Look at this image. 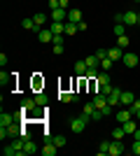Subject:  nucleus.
I'll return each instance as SVG.
<instances>
[{
	"label": "nucleus",
	"mask_w": 140,
	"mask_h": 156,
	"mask_svg": "<svg viewBox=\"0 0 140 156\" xmlns=\"http://www.w3.org/2000/svg\"><path fill=\"white\" fill-rule=\"evenodd\" d=\"M23 142H26V140L16 137L12 144H7L5 149H2V154H5V156H23Z\"/></svg>",
	"instance_id": "1"
},
{
	"label": "nucleus",
	"mask_w": 140,
	"mask_h": 156,
	"mask_svg": "<svg viewBox=\"0 0 140 156\" xmlns=\"http://www.w3.org/2000/svg\"><path fill=\"white\" fill-rule=\"evenodd\" d=\"M68 124H70V130H73V133H82V130L87 128L89 119L84 117V114H80V117H73L70 121H68Z\"/></svg>",
	"instance_id": "2"
},
{
	"label": "nucleus",
	"mask_w": 140,
	"mask_h": 156,
	"mask_svg": "<svg viewBox=\"0 0 140 156\" xmlns=\"http://www.w3.org/2000/svg\"><path fill=\"white\" fill-rule=\"evenodd\" d=\"M21 135V128L16 124H12V126H7V128H0V137L5 140V137H19Z\"/></svg>",
	"instance_id": "3"
},
{
	"label": "nucleus",
	"mask_w": 140,
	"mask_h": 156,
	"mask_svg": "<svg viewBox=\"0 0 140 156\" xmlns=\"http://www.w3.org/2000/svg\"><path fill=\"white\" fill-rule=\"evenodd\" d=\"M49 19H52V21H63V23H66V21H68V9H63V7L52 9V12H49Z\"/></svg>",
	"instance_id": "4"
},
{
	"label": "nucleus",
	"mask_w": 140,
	"mask_h": 156,
	"mask_svg": "<svg viewBox=\"0 0 140 156\" xmlns=\"http://www.w3.org/2000/svg\"><path fill=\"white\" fill-rule=\"evenodd\" d=\"M124 149H126V147L121 144V140H112V142H110V151H107V154L119 156V154H124Z\"/></svg>",
	"instance_id": "5"
},
{
	"label": "nucleus",
	"mask_w": 140,
	"mask_h": 156,
	"mask_svg": "<svg viewBox=\"0 0 140 156\" xmlns=\"http://www.w3.org/2000/svg\"><path fill=\"white\" fill-rule=\"evenodd\" d=\"M121 63L126 65V68H135V65H138V56H135V54H131V51H124Z\"/></svg>",
	"instance_id": "6"
},
{
	"label": "nucleus",
	"mask_w": 140,
	"mask_h": 156,
	"mask_svg": "<svg viewBox=\"0 0 140 156\" xmlns=\"http://www.w3.org/2000/svg\"><path fill=\"white\" fill-rule=\"evenodd\" d=\"M119 103H121V91L117 89V86H114L112 93L107 96V105H112V107H114V105H119Z\"/></svg>",
	"instance_id": "7"
},
{
	"label": "nucleus",
	"mask_w": 140,
	"mask_h": 156,
	"mask_svg": "<svg viewBox=\"0 0 140 156\" xmlns=\"http://www.w3.org/2000/svg\"><path fill=\"white\" fill-rule=\"evenodd\" d=\"M42 156H56V151H59V147H56V144L52 142V140H47V144L45 147H42Z\"/></svg>",
	"instance_id": "8"
},
{
	"label": "nucleus",
	"mask_w": 140,
	"mask_h": 156,
	"mask_svg": "<svg viewBox=\"0 0 140 156\" xmlns=\"http://www.w3.org/2000/svg\"><path fill=\"white\" fill-rule=\"evenodd\" d=\"M16 124V119H14V114H7V112H2L0 114V128H7V126Z\"/></svg>",
	"instance_id": "9"
},
{
	"label": "nucleus",
	"mask_w": 140,
	"mask_h": 156,
	"mask_svg": "<svg viewBox=\"0 0 140 156\" xmlns=\"http://www.w3.org/2000/svg\"><path fill=\"white\" fill-rule=\"evenodd\" d=\"M107 58L121 61V58H124V49H121V47H112V49H107Z\"/></svg>",
	"instance_id": "10"
},
{
	"label": "nucleus",
	"mask_w": 140,
	"mask_h": 156,
	"mask_svg": "<svg viewBox=\"0 0 140 156\" xmlns=\"http://www.w3.org/2000/svg\"><path fill=\"white\" fill-rule=\"evenodd\" d=\"M35 107H38L35 98H23V103H21V112H23V114H26V112H33Z\"/></svg>",
	"instance_id": "11"
},
{
	"label": "nucleus",
	"mask_w": 140,
	"mask_h": 156,
	"mask_svg": "<svg viewBox=\"0 0 140 156\" xmlns=\"http://www.w3.org/2000/svg\"><path fill=\"white\" fill-rule=\"evenodd\" d=\"M49 30H52L54 35H63V33H66V23H63V21H52Z\"/></svg>",
	"instance_id": "12"
},
{
	"label": "nucleus",
	"mask_w": 140,
	"mask_h": 156,
	"mask_svg": "<svg viewBox=\"0 0 140 156\" xmlns=\"http://www.w3.org/2000/svg\"><path fill=\"white\" fill-rule=\"evenodd\" d=\"M135 100V93L133 91H121V105H126V107H131Z\"/></svg>",
	"instance_id": "13"
},
{
	"label": "nucleus",
	"mask_w": 140,
	"mask_h": 156,
	"mask_svg": "<svg viewBox=\"0 0 140 156\" xmlns=\"http://www.w3.org/2000/svg\"><path fill=\"white\" fill-rule=\"evenodd\" d=\"M38 37H40V42H54V33L49 30V28H40Z\"/></svg>",
	"instance_id": "14"
},
{
	"label": "nucleus",
	"mask_w": 140,
	"mask_h": 156,
	"mask_svg": "<svg viewBox=\"0 0 140 156\" xmlns=\"http://www.w3.org/2000/svg\"><path fill=\"white\" fill-rule=\"evenodd\" d=\"M35 151H40L38 144H35L33 140H26V142H23V156H31V154H35Z\"/></svg>",
	"instance_id": "15"
},
{
	"label": "nucleus",
	"mask_w": 140,
	"mask_h": 156,
	"mask_svg": "<svg viewBox=\"0 0 140 156\" xmlns=\"http://www.w3.org/2000/svg\"><path fill=\"white\" fill-rule=\"evenodd\" d=\"M124 23H126V26H138V14L135 12H124Z\"/></svg>",
	"instance_id": "16"
},
{
	"label": "nucleus",
	"mask_w": 140,
	"mask_h": 156,
	"mask_svg": "<svg viewBox=\"0 0 140 156\" xmlns=\"http://www.w3.org/2000/svg\"><path fill=\"white\" fill-rule=\"evenodd\" d=\"M128 119H133V112H131V110H121V112H117V121H119V124H126Z\"/></svg>",
	"instance_id": "17"
},
{
	"label": "nucleus",
	"mask_w": 140,
	"mask_h": 156,
	"mask_svg": "<svg viewBox=\"0 0 140 156\" xmlns=\"http://www.w3.org/2000/svg\"><path fill=\"white\" fill-rule=\"evenodd\" d=\"M68 21L80 23V21H82V12H80V9H73V7H70V9H68Z\"/></svg>",
	"instance_id": "18"
},
{
	"label": "nucleus",
	"mask_w": 140,
	"mask_h": 156,
	"mask_svg": "<svg viewBox=\"0 0 140 156\" xmlns=\"http://www.w3.org/2000/svg\"><path fill=\"white\" fill-rule=\"evenodd\" d=\"M91 103L96 105V110H103V107H105V105H107V98H105V96H100V93H96Z\"/></svg>",
	"instance_id": "19"
},
{
	"label": "nucleus",
	"mask_w": 140,
	"mask_h": 156,
	"mask_svg": "<svg viewBox=\"0 0 140 156\" xmlns=\"http://www.w3.org/2000/svg\"><path fill=\"white\" fill-rule=\"evenodd\" d=\"M21 26H23V30H33V33H40V28L35 26L33 16H31V19H23V21H21Z\"/></svg>",
	"instance_id": "20"
},
{
	"label": "nucleus",
	"mask_w": 140,
	"mask_h": 156,
	"mask_svg": "<svg viewBox=\"0 0 140 156\" xmlns=\"http://www.w3.org/2000/svg\"><path fill=\"white\" fill-rule=\"evenodd\" d=\"M121 126H124V130H126V133H131V135H133V133H135V130H138V121H135V119H128V121H126V124H121Z\"/></svg>",
	"instance_id": "21"
},
{
	"label": "nucleus",
	"mask_w": 140,
	"mask_h": 156,
	"mask_svg": "<svg viewBox=\"0 0 140 156\" xmlns=\"http://www.w3.org/2000/svg\"><path fill=\"white\" fill-rule=\"evenodd\" d=\"M87 61H77V63H75V72H77V75H80V77H87Z\"/></svg>",
	"instance_id": "22"
},
{
	"label": "nucleus",
	"mask_w": 140,
	"mask_h": 156,
	"mask_svg": "<svg viewBox=\"0 0 140 156\" xmlns=\"http://www.w3.org/2000/svg\"><path fill=\"white\" fill-rule=\"evenodd\" d=\"M93 112H96V105H93V103H87L84 107H82V112H80V114H84L87 119H91V114H93Z\"/></svg>",
	"instance_id": "23"
},
{
	"label": "nucleus",
	"mask_w": 140,
	"mask_h": 156,
	"mask_svg": "<svg viewBox=\"0 0 140 156\" xmlns=\"http://www.w3.org/2000/svg\"><path fill=\"white\" fill-rule=\"evenodd\" d=\"M112 89H114L112 84H98V93H100V96H105V98L112 93Z\"/></svg>",
	"instance_id": "24"
},
{
	"label": "nucleus",
	"mask_w": 140,
	"mask_h": 156,
	"mask_svg": "<svg viewBox=\"0 0 140 156\" xmlns=\"http://www.w3.org/2000/svg\"><path fill=\"white\" fill-rule=\"evenodd\" d=\"M124 135H126V130H124V126H121V124H119L117 128L112 130V140H121Z\"/></svg>",
	"instance_id": "25"
},
{
	"label": "nucleus",
	"mask_w": 140,
	"mask_h": 156,
	"mask_svg": "<svg viewBox=\"0 0 140 156\" xmlns=\"http://www.w3.org/2000/svg\"><path fill=\"white\" fill-rule=\"evenodd\" d=\"M33 21H35V26H38V28H42V26H45V21H47V16L42 12H38V14H33Z\"/></svg>",
	"instance_id": "26"
},
{
	"label": "nucleus",
	"mask_w": 140,
	"mask_h": 156,
	"mask_svg": "<svg viewBox=\"0 0 140 156\" xmlns=\"http://www.w3.org/2000/svg\"><path fill=\"white\" fill-rule=\"evenodd\" d=\"M77 30H80V26H77V23H73V21H66V35H75Z\"/></svg>",
	"instance_id": "27"
},
{
	"label": "nucleus",
	"mask_w": 140,
	"mask_h": 156,
	"mask_svg": "<svg viewBox=\"0 0 140 156\" xmlns=\"http://www.w3.org/2000/svg\"><path fill=\"white\" fill-rule=\"evenodd\" d=\"M35 103L40 105V107H47V103H49V98H47V93H38V96H35Z\"/></svg>",
	"instance_id": "28"
},
{
	"label": "nucleus",
	"mask_w": 140,
	"mask_h": 156,
	"mask_svg": "<svg viewBox=\"0 0 140 156\" xmlns=\"http://www.w3.org/2000/svg\"><path fill=\"white\" fill-rule=\"evenodd\" d=\"M49 140H52V142L56 144L59 149H61V147H66V137H63V135H52V137H49Z\"/></svg>",
	"instance_id": "29"
},
{
	"label": "nucleus",
	"mask_w": 140,
	"mask_h": 156,
	"mask_svg": "<svg viewBox=\"0 0 140 156\" xmlns=\"http://www.w3.org/2000/svg\"><path fill=\"white\" fill-rule=\"evenodd\" d=\"M84 61H87V68H96V65L100 63V58H98V56H96V54H93V56H87V58H84Z\"/></svg>",
	"instance_id": "30"
},
{
	"label": "nucleus",
	"mask_w": 140,
	"mask_h": 156,
	"mask_svg": "<svg viewBox=\"0 0 140 156\" xmlns=\"http://www.w3.org/2000/svg\"><path fill=\"white\" fill-rule=\"evenodd\" d=\"M128 42H131V40H128V35H119V37H117V47H121V49H126Z\"/></svg>",
	"instance_id": "31"
},
{
	"label": "nucleus",
	"mask_w": 140,
	"mask_h": 156,
	"mask_svg": "<svg viewBox=\"0 0 140 156\" xmlns=\"http://www.w3.org/2000/svg\"><path fill=\"white\" fill-rule=\"evenodd\" d=\"M114 35H126V23H114Z\"/></svg>",
	"instance_id": "32"
},
{
	"label": "nucleus",
	"mask_w": 140,
	"mask_h": 156,
	"mask_svg": "<svg viewBox=\"0 0 140 156\" xmlns=\"http://www.w3.org/2000/svg\"><path fill=\"white\" fill-rule=\"evenodd\" d=\"M96 79H98V84H110V72H105V70H103V72H100V75H98Z\"/></svg>",
	"instance_id": "33"
},
{
	"label": "nucleus",
	"mask_w": 140,
	"mask_h": 156,
	"mask_svg": "<svg viewBox=\"0 0 140 156\" xmlns=\"http://www.w3.org/2000/svg\"><path fill=\"white\" fill-rule=\"evenodd\" d=\"M59 100H61V103H73V93L61 91V93H59Z\"/></svg>",
	"instance_id": "34"
},
{
	"label": "nucleus",
	"mask_w": 140,
	"mask_h": 156,
	"mask_svg": "<svg viewBox=\"0 0 140 156\" xmlns=\"http://www.w3.org/2000/svg\"><path fill=\"white\" fill-rule=\"evenodd\" d=\"M112 63H114L112 58H103V61H100V68H103L105 72H110V70H112Z\"/></svg>",
	"instance_id": "35"
},
{
	"label": "nucleus",
	"mask_w": 140,
	"mask_h": 156,
	"mask_svg": "<svg viewBox=\"0 0 140 156\" xmlns=\"http://www.w3.org/2000/svg\"><path fill=\"white\" fill-rule=\"evenodd\" d=\"M107 151H110V142H100L98 144V154L103 156V154H107Z\"/></svg>",
	"instance_id": "36"
},
{
	"label": "nucleus",
	"mask_w": 140,
	"mask_h": 156,
	"mask_svg": "<svg viewBox=\"0 0 140 156\" xmlns=\"http://www.w3.org/2000/svg\"><path fill=\"white\" fill-rule=\"evenodd\" d=\"M131 151H133L135 156H140V140H133V144H131Z\"/></svg>",
	"instance_id": "37"
},
{
	"label": "nucleus",
	"mask_w": 140,
	"mask_h": 156,
	"mask_svg": "<svg viewBox=\"0 0 140 156\" xmlns=\"http://www.w3.org/2000/svg\"><path fill=\"white\" fill-rule=\"evenodd\" d=\"M0 84H2V86H5V84H9V75H7L5 70L0 72Z\"/></svg>",
	"instance_id": "38"
},
{
	"label": "nucleus",
	"mask_w": 140,
	"mask_h": 156,
	"mask_svg": "<svg viewBox=\"0 0 140 156\" xmlns=\"http://www.w3.org/2000/svg\"><path fill=\"white\" fill-rule=\"evenodd\" d=\"M103 117H105V114H103V112H100V110H96V112H93V114H91V121H100V119H103Z\"/></svg>",
	"instance_id": "39"
},
{
	"label": "nucleus",
	"mask_w": 140,
	"mask_h": 156,
	"mask_svg": "<svg viewBox=\"0 0 140 156\" xmlns=\"http://www.w3.org/2000/svg\"><path fill=\"white\" fill-rule=\"evenodd\" d=\"M128 110L133 112V114H135V112L140 110V98H135V100H133V105H131V107H128Z\"/></svg>",
	"instance_id": "40"
},
{
	"label": "nucleus",
	"mask_w": 140,
	"mask_h": 156,
	"mask_svg": "<svg viewBox=\"0 0 140 156\" xmlns=\"http://www.w3.org/2000/svg\"><path fill=\"white\" fill-rule=\"evenodd\" d=\"M21 140H31V130H28V128H21Z\"/></svg>",
	"instance_id": "41"
},
{
	"label": "nucleus",
	"mask_w": 140,
	"mask_h": 156,
	"mask_svg": "<svg viewBox=\"0 0 140 156\" xmlns=\"http://www.w3.org/2000/svg\"><path fill=\"white\" fill-rule=\"evenodd\" d=\"M52 51L56 54V56H61V54H63V44H54V47H52Z\"/></svg>",
	"instance_id": "42"
},
{
	"label": "nucleus",
	"mask_w": 140,
	"mask_h": 156,
	"mask_svg": "<svg viewBox=\"0 0 140 156\" xmlns=\"http://www.w3.org/2000/svg\"><path fill=\"white\" fill-rule=\"evenodd\" d=\"M61 7V0H49V9H59Z\"/></svg>",
	"instance_id": "43"
},
{
	"label": "nucleus",
	"mask_w": 140,
	"mask_h": 156,
	"mask_svg": "<svg viewBox=\"0 0 140 156\" xmlns=\"http://www.w3.org/2000/svg\"><path fill=\"white\" fill-rule=\"evenodd\" d=\"M96 56H98L100 61H103V58H107V49H98V51H96Z\"/></svg>",
	"instance_id": "44"
},
{
	"label": "nucleus",
	"mask_w": 140,
	"mask_h": 156,
	"mask_svg": "<svg viewBox=\"0 0 140 156\" xmlns=\"http://www.w3.org/2000/svg\"><path fill=\"white\" fill-rule=\"evenodd\" d=\"M54 44H63V37H61V35H54Z\"/></svg>",
	"instance_id": "45"
},
{
	"label": "nucleus",
	"mask_w": 140,
	"mask_h": 156,
	"mask_svg": "<svg viewBox=\"0 0 140 156\" xmlns=\"http://www.w3.org/2000/svg\"><path fill=\"white\" fill-rule=\"evenodd\" d=\"M61 7H63V9H70V0H61Z\"/></svg>",
	"instance_id": "46"
},
{
	"label": "nucleus",
	"mask_w": 140,
	"mask_h": 156,
	"mask_svg": "<svg viewBox=\"0 0 140 156\" xmlns=\"http://www.w3.org/2000/svg\"><path fill=\"white\" fill-rule=\"evenodd\" d=\"M0 65H2V68L7 65V56H5V54H0Z\"/></svg>",
	"instance_id": "47"
},
{
	"label": "nucleus",
	"mask_w": 140,
	"mask_h": 156,
	"mask_svg": "<svg viewBox=\"0 0 140 156\" xmlns=\"http://www.w3.org/2000/svg\"><path fill=\"white\" fill-rule=\"evenodd\" d=\"M133 137H135V140H140V126H138V130L133 133Z\"/></svg>",
	"instance_id": "48"
},
{
	"label": "nucleus",
	"mask_w": 140,
	"mask_h": 156,
	"mask_svg": "<svg viewBox=\"0 0 140 156\" xmlns=\"http://www.w3.org/2000/svg\"><path fill=\"white\" fill-rule=\"evenodd\" d=\"M135 119H138V121H140V110H138V112H135Z\"/></svg>",
	"instance_id": "49"
},
{
	"label": "nucleus",
	"mask_w": 140,
	"mask_h": 156,
	"mask_svg": "<svg viewBox=\"0 0 140 156\" xmlns=\"http://www.w3.org/2000/svg\"><path fill=\"white\" fill-rule=\"evenodd\" d=\"M138 26H140V12H138Z\"/></svg>",
	"instance_id": "50"
},
{
	"label": "nucleus",
	"mask_w": 140,
	"mask_h": 156,
	"mask_svg": "<svg viewBox=\"0 0 140 156\" xmlns=\"http://www.w3.org/2000/svg\"><path fill=\"white\" fill-rule=\"evenodd\" d=\"M138 12H140V9H138Z\"/></svg>",
	"instance_id": "51"
},
{
	"label": "nucleus",
	"mask_w": 140,
	"mask_h": 156,
	"mask_svg": "<svg viewBox=\"0 0 140 156\" xmlns=\"http://www.w3.org/2000/svg\"><path fill=\"white\" fill-rule=\"evenodd\" d=\"M138 2H140V0H138Z\"/></svg>",
	"instance_id": "52"
}]
</instances>
